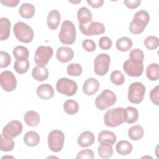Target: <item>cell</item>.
I'll list each match as a JSON object with an SVG mask.
<instances>
[{
  "label": "cell",
  "mask_w": 159,
  "mask_h": 159,
  "mask_svg": "<svg viewBox=\"0 0 159 159\" xmlns=\"http://www.w3.org/2000/svg\"><path fill=\"white\" fill-rule=\"evenodd\" d=\"M127 119V112L122 107H116L107 110L104 116V122L106 125L116 127L124 122Z\"/></svg>",
  "instance_id": "obj_1"
},
{
  "label": "cell",
  "mask_w": 159,
  "mask_h": 159,
  "mask_svg": "<svg viewBox=\"0 0 159 159\" xmlns=\"http://www.w3.org/2000/svg\"><path fill=\"white\" fill-rule=\"evenodd\" d=\"M150 16L147 11L140 10L137 11L129 25V30L134 34H140L143 32L149 22Z\"/></svg>",
  "instance_id": "obj_2"
},
{
  "label": "cell",
  "mask_w": 159,
  "mask_h": 159,
  "mask_svg": "<svg viewBox=\"0 0 159 159\" xmlns=\"http://www.w3.org/2000/svg\"><path fill=\"white\" fill-rule=\"evenodd\" d=\"M76 37V31L73 23L68 20H64L58 34L60 41L65 45H71L75 42Z\"/></svg>",
  "instance_id": "obj_3"
},
{
  "label": "cell",
  "mask_w": 159,
  "mask_h": 159,
  "mask_svg": "<svg viewBox=\"0 0 159 159\" xmlns=\"http://www.w3.org/2000/svg\"><path fill=\"white\" fill-rule=\"evenodd\" d=\"M13 32L19 41L25 43L32 42L34 36L33 29L23 22H17L14 25Z\"/></svg>",
  "instance_id": "obj_4"
},
{
  "label": "cell",
  "mask_w": 159,
  "mask_h": 159,
  "mask_svg": "<svg viewBox=\"0 0 159 159\" xmlns=\"http://www.w3.org/2000/svg\"><path fill=\"white\" fill-rule=\"evenodd\" d=\"M117 101L115 93L108 89H104L95 99V105L101 111L105 110L113 106Z\"/></svg>",
  "instance_id": "obj_5"
},
{
  "label": "cell",
  "mask_w": 159,
  "mask_h": 159,
  "mask_svg": "<svg viewBox=\"0 0 159 159\" xmlns=\"http://www.w3.org/2000/svg\"><path fill=\"white\" fill-rule=\"evenodd\" d=\"M145 93V87L142 83H132L129 88L128 99L132 103L139 104L143 101Z\"/></svg>",
  "instance_id": "obj_6"
},
{
  "label": "cell",
  "mask_w": 159,
  "mask_h": 159,
  "mask_svg": "<svg viewBox=\"0 0 159 159\" xmlns=\"http://www.w3.org/2000/svg\"><path fill=\"white\" fill-rule=\"evenodd\" d=\"M57 91L67 96H72L75 95L78 89V86L75 81L67 78H60L56 84Z\"/></svg>",
  "instance_id": "obj_7"
},
{
  "label": "cell",
  "mask_w": 159,
  "mask_h": 159,
  "mask_svg": "<svg viewBox=\"0 0 159 159\" xmlns=\"http://www.w3.org/2000/svg\"><path fill=\"white\" fill-rule=\"evenodd\" d=\"M48 145L49 148L54 152H59L63 147L65 141V135L60 130H53L51 131L47 137Z\"/></svg>",
  "instance_id": "obj_8"
},
{
  "label": "cell",
  "mask_w": 159,
  "mask_h": 159,
  "mask_svg": "<svg viewBox=\"0 0 159 159\" xmlns=\"http://www.w3.org/2000/svg\"><path fill=\"white\" fill-rule=\"evenodd\" d=\"M53 48L50 46L40 45L35 53L34 61L37 66L44 67L53 55Z\"/></svg>",
  "instance_id": "obj_9"
},
{
  "label": "cell",
  "mask_w": 159,
  "mask_h": 159,
  "mask_svg": "<svg viewBox=\"0 0 159 159\" xmlns=\"http://www.w3.org/2000/svg\"><path fill=\"white\" fill-rule=\"evenodd\" d=\"M111 57L106 53L99 54L94 60V71L99 76L105 75L109 68Z\"/></svg>",
  "instance_id": "obj_10"
},
{
  "label": "cell",
  "mask_w": 159,
  "mask_h": 159,
  "mask_svg": "<svg viewBox=\"0 0 159 159\" xmlns=\"http://www.w3.org/2000/svg\"><path fill=\"white\" fill-rule=\"evenodd\" d=\"M1 88L7 92L14 91L17 86V80L14 74L8 70L2 71L0 75Z\"/></svg>",
  "instance_id": "obj_11"
},
{
  "label": "cell",
  "mask_w": 159,
  "mask_h": 159,
  "mask_svg": "<svg viewBox=\"0 0 159 159\" xmlns=\"http://www.w3.org/2000/svg\"><path fill=\"white\" fill-rule=\"evenodd\" d=\"M123 70L130 76L139 77L143 73V63H137L132 61L130 60H127L124 63Z\"/></svg>",
  "instance_id": "obj_12"
},
{
  "label": "cell",
  "mask_w": 159,
  "mask_h": 159,
  "mask_svg": "<svg viewBox=\"0 0 159 159\" xmlns=\"http://www.w3.org/2000/svg\"><path fill=\"white\" fill-rule=\"evenodd\" d=\"M22 129L23 126L22 123L19 120H13L4 127L2 134L9 138H14L22 132Z\"/></svg>",
  "instance_id": "obj_13"
},
{
  "label": "cell",
  "mask_w": 159,
  "mask_h": 159,
  "mask_svg": "<svg viewBox=\"0 0 159 159\" xmlns=\"http://www.w3.org/2000/svg\"><path fill=\"white\" fill-rule=\"evenodd\" d=\"M79 27L81 32L86 36L100 35L105 32L104 25L99 22H92L88 27L85 25L79 24Z\"/></svg>",
  "instance_id": "obj_14"
},
{
  "label": "cell",
  "mask_w": 159,
  "mask_h": 159,
  "mask_svg": "<svg viewBox=\"0 0 159 159\" xmlns=\"http://www.w3.org/2000/svg\"><path fill=\"white\" fill-rule=\"evenodd\" d=\"M37 95L43 100H48L53 98L54 95V89L52 85L45 83L40 84L36 90Z\"/></svg>",
  "instance_id": "obj_15"
},
{
  "label": "cell",
  "mask_w": 159,
  "mask_h": 159,
  "mask_svg": "<svg viewBox=\"0 0 159 159\" xmlns=\"http://www.w3.org/2000/svg\"><path fill=\"white\" fill-rule=\"evenodd\" d=\"M56 57L59 61L61 63H66L73 59L74 52L72 48L68 47L63 46L58 48Z\"/></svg>",
  "instance_id": "obj_16"
},
{
  "label": "cell",
  "mask_w": 159,
  "mask_h": 159,
  "mask_svg": "<svg viewBox=\"0 0 159 159\" xmlns=\"http://www.w3.org/2000/svg\"><path fill=\"white\" fill-rule=\"evenodd\" d=\"M99 83L96 78H89L84 81L83 86V91L85 94L91 96L99 90Z\"/></svg>",
  "instance_id": "obj_17"
},
{
  "label": "cell",
  "mask_w": 159,
  "mask_h": 159,
  "mask_svg": "<svg viewBox=\"0 0 159 159\" xmlns=\"http://www.w3.org/2000/svg\"><path fill=\"white\" fill-rule=\"evenodd\" d=\"M98 139L101 145H112L116 141V136L114 132L104 130L99 133Z\"/></svg>",
  "instance_id": "obj_18"
},
{
  "label": "cell",
  "mask_w": 159,
  "mask_h": 159,
  "mask_svg": "<svg viewBox=\"0 0 159 159\" xmlns=\"http://www.w3.org/2000/svg\"><path fill=\"white\" fill-rule=\"evenodd\" d=\"M60 20V14L57 10L54 9L50 11L47 18V24L48 28L51 30L57 29L59 26Z\"/></svg>",
  "instance_id": "obj_19"
},
{
  "label": "cell",
  "mask_w": 159,
  "mask_h": 159,
  "mask_svg": "<svg viewBox=\"0 0 159 159\" xmlns=\"http://www.w3.org/2000/svg\"><path fill=\"white\" fill-rule=\"evenodd\" d=\"M95 140L94 134L90 131L83 132L78 138L77 142L81 147H87L91 146Z\"/></svg>",
  "instance_id": "obj_20"
},
{
  "label": "cell",
  "mask_w": 159,
  "mask_h": 159,
  "mask_svg": "<svg viewBox=\"0 0 159 159\" xmlns=\"http://www.w3.org/2000/svg\"><path fill=\"white\" fill-rule=\"evenodd\" d=\"M77 18L80 25H85L92 21V14L86 7H80L77 12Z\"/></svg>",
  "instance_id": "obj_21"
},
{
  "label": "cell",
  "mask_w": 159,
  "mask_h": 159,
  "mask_svg": "<svg viewBox=\"0 0 159 159\" xmlns=\"http://www.w3.org/2000/svg\"><path fill=\"white\" fill-rule=\"evenodd\" d=\"M11 22L9 19L1 17L0 19V40H6L10 35Z\"/></svg>",
  "instance_id": "obj_22"
},
{
  "label": "cell",
  "mask_w": 159,
  "mask_h": 159,
  "mask_svg": "<svg viewBox=\"0 0 159 159\" xmlns=\"http://www.w3.org/2000/svg\"><path fill=\"white\" fill-rule=\"evenodd\" d=\"M24 120L28 126L34 127L38 125L39 124L40 117L39 114L36 111H29L25 114Z\"/></svg>",
  "instance_id": "obj_23"
},
{
  "label": "cell",
  "mask_w": 159,
  "mask_h": 159,
  "mask_svg": "<svg viewBox=\"0 0 159 159\" xmlns=\"http://www.w3.org/2000/svg\"><path fill=\"white\" fill-rule=\"evenodd\" d=\"M35 12V6L30 3H23L19 9V13L21 17L25 19L32 18Z\"/></svg>",
  "instance_id": "obj_24"
},
{
  "label": "cell",
  "mask_w": 159,
  "mask_h": 159,
  "mask_svg": "<svg viewBox=\"0 0 159 159\" xmlns=\"http://www.w3.org/2000/svg\"><path fill=\"white\" fill-rule=\"evenodd\" d=\"M32 75L35 80L42 81L48 78V70L45 66L40 67L39 66H36L32 69Z\"/></svg>",
  "instance_id": "obj_25"
},
{
  "label": "cell",
  "mask_w": 159,
  "mask_h": 159,
  "mask_svg": "<svg viewBox=\"0 0 159 159\" xmlns=\"http://www.w3.org/2000/svg\"><path fill=\"white\" fill-rule=\"evenodd\" d=\"M24 142L29 147H35L40 142V136L35 131H29L24 137Z\"/></svg>",
  "instance_id": "obj_26"
},
{
  "label": "cell",
  "mask_w": 159,
  "mask_h": 159,
  "mask_svg": "<svg viewBox=\"0 0 159 159\" xmlns=\"http://www.w3.org/2000/svg\"><path fill=\"white\" fill-rule=\"evenodd\" d=\"M132 145L127 140L118 142L116 146L117 152L120 155H127L132 151Z\"/></svg>",
  "instance_id": "obj_27"
},
{
  "label": "cell",
  "mask_w": 159,
  "mask_h": 159,
  "mask_svg": "<svg viewBox=\"0 0 159 159\" xmlns=\"http://www.w3.org/2000/svg\"><path fill=\"white\" fill-rule=\"evenodd\" d=\"M133 45L132 40L127 37H122L117 39L116 48L121 52H127L131 49Z\"/></svg>",
  "instance_id": "obj_28"
},
{
  "label": "cell",
  "mask_w": 159,
  "mask_h": 159,
  "mask_svg": "<svg viewBox=\"0 0 159 159\" xmlns=\"http://www.w3.org/2000/svg\"><path fill=\"white\" fill-rule=\"evenodd\" d=\"M144 134L143 127L140 125H135L128 130V136L132 140H139Z\"/></svg>",
  "instance_id": "obj_29"
},
{
  "label": "cell",
  "mask_w": 159,
  "mask_h": 159,
  "mask_svg": "<svg viewBox=\"0 0 159 159\" xmlns=\"http://www.w3.org/2000/svg\"><path fill=\"white\" fill-rule=\"evenodd\" d=\"M146 75L148 80L156 81L159 78V68L157 63H151L146 68Z\"/></svg>",
  "instance_id": "obj_30"
},
{
  "label": "cell",
  "mask_w": 159,
  "mask_h": 159,
  "mask_svg": "<svg viewBox=\"0 0 159 159\" xmlns=\"http://www.w3.org/2000/svg\"><path fill=\"white\" fill-rule=\"evenodd\" d=\"M29 68V61L28 59H18L16 60L14 68L15 71L19 74L25 73Z\"/></svg>",
  "instance_id": "obj_31"
},
{
  "label": "cell",
  "mask_w": 159,
  "mask_h": 159,
  "mask_svg": "<svg viewBox=\"0 0 159 159\" xmlns=\"http://www.w3.org/2000/svg\"><path fill=\"white\" fill-rule=\"evenodd\" d=\"M63 109L67 114L73 115L78 112L79 105L76 101L68 99L63 104Z\"/></svg>",
  "instance_id": "obj_32"
},
{
  "label": "cell",
  "mask_w": 159,
  "mask_h": 159,
  "mask_svg": "<svg viewBox=\"0 0 159 159\" xmlns=\"http://www.w3.org/2000/svg\"><path fill=\"white\" fill-rule=\"evenodd\" d=\"M14 147V142L12 138H9L1 135L0 138V149L2 152L11 151Z\"/></svg>",
  "instance_id": "obj_33"
},
{
  "label": "cell",
  "mask_w": 159,
  "mask_h": 159,
  "mask_svg": "<svg viewBox=\"0 0 159 159\" xmlns=\"http://www.w3.org/2000/svg\"><path fill=\"white\" fill-rule=\"evenodd\" d=\"M125 109L127 112V119L125 122L129 124L136 122L139 119V112L137 109L132 106H128Z\"/></svg>",
  "instance_id": "obj_34"
},
{
  "label": "cell",
  "mask_w": 159,
  "mask_h": 159,
  "mask_svg": "<svg viewBox=\"0 0 159 159\" xmlns=\"http://www.w3.org/2000/svg\"><path fill=\"white\" fill-rule=\"evenodd\" d=\"M13 55L16 58L18 59H27L29 56V52L28 49L21 45L16 46L13 49Z\"/></svg>",
  "instance_id": "obj_35"
},
{
  "label": "cell",
  "mask_w": 159,
  "mask_h": 159,
  "mask_svg": "<svg viewBox=\"0 0 159 159\" xmlns=\"http://www.w3.org/2000/svg\"><path fill=\"white\" fill-rule=\"evenodd\" d=\"M98 155L102 158H108L112 156L113 148L112 145H101L98 149Z\"/></svg>",
  "instance_id": "obj_36"
},
{
  "label": "cell",
  "mask_w": 159,
  "mask_h": 159,
  "mask_svg": "<svg viewBox=\"0 0 159 159\" xmlns=\"http://www.w3.org/2000/svg\"><path fill=\"white\" fill-rule=\"evenodd\" d=\"M111 82L117 86L122 85L125 81V77L123 73L119 70L113 71L110 76Z\"/></svg>",
  "instance_id": "obj_37"
},
{
  "label": "cell",
  "mask_w": 159,
  "mask_h": 159,
  "mask_svg": "<svg viewBox=\"0 0 159 159\" xmlns=\"http://www.w3.org/2000/svg\"><path fill=\"white\" fill-rule=\"evenodd\" d=\"M129 60L137 63H143L144 60V53L143 51L139 48H134L129 53Z\"/></svg>",
  "instance_id": "obj_38"
},
{
  "label": "cell",
  "mask_w": 159,
  "mask_h": 159,
  "mask_svg": "<svg viewBox=\"0 0 159 159\" xmlns=\"http://www.w3.org/2000/svg\"><path fill=\"white\" fill-rule=\"evenodd\" d=\"M144 45L148 50H155L158 47L159 45L158 38L153 35L147 37L144 40Z\"/></svg>",
  "instance_id": "obj_39"
},
{
  "label": "cell",
  "mask_w": 159,
  "mask_h": 159,
  "mask_svg": "<svg viewBox=\"0 0 159 159\" xmlns=\"http://www.w3.org/2000/svg\"><path fill=\"white\" fill-rule=\"evenodd\" d=\"M67 73L73 76H80L83 71L81 66L79 63H70L68 65L66 68Z\"/></svg>",
  "instance_id": "obj_40"
},
{
  "label": "cell",
  "mask_w": 159,
  "mask_h": 159,
  "mask_svg": "<svg viewBox=\"0 0 159 159\" xmlns=\"http://www.w3.org/2000/svg\"><path fill=\"white\" fill-rule=\"evenodd\" d=\"M11 58L9 54L4 51L1 50L0 52V67L1 68H6L11 63Z\"/></svg>",
  "instance_id": "obj_41"
},
{
  "label": "cell",
  "mask_w": 159,
  "mask_h": 159,
  "mask_svg": "<svg viewBox=\"0 0 159 159\" xmlns=\"http://www.w3.org/2000/svg\"><path fill=\"white\" fill-rule=\"evenodd\" d=\"M112 44L111 39L107 36L102 37L99 40V46L102 50H107L110 49L112 47Z\"/></svg>",
  "instance_id": "obj_42"
},
{
  "label": "cell",
  "mask_w": 159,
  "mask_h": 159,
  "mask_svg": "<svg viewBox=\"0 0 159 159\" xmlns=\"http://www.w3.org/2000/svg\"><path fill=\"white\" fill-rule=\"evenodd\" d=\"M83 48L88 52H93L96 48L95 42L91 39H85L82 42Z\"/></svg>",
  "instance_id": "obj_43"
},
{
  "label": "cell",
  "mask_w": 159,
  "mask_h": 159,
  "mask_svg": "<svg viewBox=\"0 0 159 159\" xmlns=\"http://www.w3.org/2000/svg\"><path fill=\"white\" fill-rule=\"evenodd\" d=\"M76 159L79 158H88V159H93L94 158V153L90 149H84L79 152L76 157Z\"/></svg>",
  "instance_id": "obj_44"
},
{
  "label": "cell",
  "mask_w": 159,
  "mask_h": 159,
  "mask_svg": "<svg viewBox=\"0 0 159 159\" xmlns=\"http://www.w3.org/2000/svg\"><path fill=\"white\" fill-rule=\"evenodd\" d=\"M150 98L154 104L158 106L159 100V86H156L150 92Z\"/></svg>",
  "instance_id": "obj_45"
},
{
  "label": "cell",
  "mask_w": 159,
  "mask_h": 159,
  "mask_svg": "<svg viewBox=\"0 0 159 159\" xmlns=\"http://www.w3.org/2000/svg\"><path fill=\"white\" fill-rule=\"evenodd\" d=\"M124 3L125 4V6L130 9H135L139 7L141 3L140 0H128V1H124Z\"/></svg>",
  "instance_id": "obj_46"
},
{
  "label": "cell",
  "mask_w": 159,
  "mask_h": 159,
  "mask_svg": "<svg viewBox=\"0 0 159 159\" xmlns=\"http://www.w3.org/2000/svg\"><path fill=\"white\" fill-rule=\"evenodd\" d=\"M86 2L89 5H90L92 7H94V8L101 7L104 3L103 0H94V1L87 0Z\"/></svg>",
  "instance_id": "obj_47"
},
{
  "label": "cell",
  "mask_w": 159,
  "mask_h": 159,
  "mask_svg": "<svg viewBox=\"0 0 159 159\" xmlns=\"http://www.w3.org/2000/svg\"><path fill=\"white\" fill-rule=\"evenodd\" d=\"M19 0H5V1H1V3L2 4L5 6L7 7H15L17 6L19 4Z\"/></svg>",
  "instance_id": "obj_48"
}]
</instances>
